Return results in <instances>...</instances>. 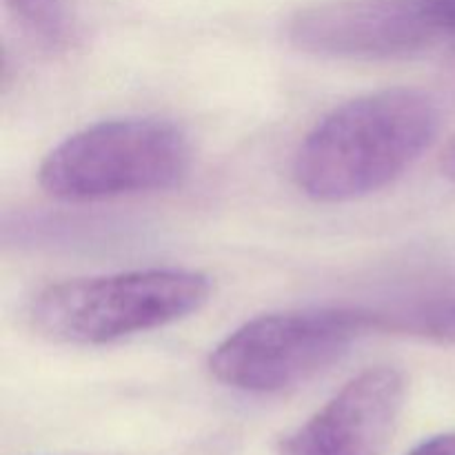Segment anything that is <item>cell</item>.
Instances as JSON below:
<instances>
[{"label":"cell","instance_id":"cell-1","mask_svg":"<svg viewBox=\"0 0 455 455\" xmlns=\"http://www.w3.org/2000/svg\"><path fill=\"white\" fill-rule=\"evenodd\" d=\"M438 127V105L425 92L367 93L307 133L293 158V180L315 203L364 198L403 176L434 145Z\"/></svg>","mask_w":455,"mask_h":455},{"label":"cell","instance_id":"cell-2","mask_svg":"<svg viewBox=\"0 0 455 455\" xmlns=\"http://www.w3.org/2000/svg\"><path fill=\"white\" fill-rule=\"evenodd\" d=\"M209 296L207 275L189 269L76 278L43 289L31 300L29 323L53 342L105 345L189 318Z\"/></svg>","mask_w":455,"mask_h":455},{"label":"cell","instance_id":"cell-3","mask_svg":"<svg viewBox=\"0 0 455 455\" xmlns=\"http://www.w3.org/2000/svg\"><path fill=\"white\" fill-rule=\"evenodd\" d=\"M191 149L176 124L120 118L92 124L47 154L38 172L49 196L71 203L173 189L189 173Z\"/></svg>","mask_w":455,"mask_h":455},{"label":"cell","instance_id":"cell-4","mask_svg":"<svg viewBox=\"0 0 455 455\" xmlns=\"http://www.w3.org/2000/svg\"><path fill=\"white\" fill-rule=\"evenodd\" d=\"M380 331L373 309L323 307L253 318L213 349L218 382L247 394H278L336 364L358 338Z\"/></svg>","mask_w":455,"mask_h":455},{"label":"cell","instance_id":"cell-5","mask_svg":"<svg viewBox=\"0 0 455 455\" xmlns=\"http://www.w3.org/2000/svg\"><path fill=\"white\" fill-rule=\"evenodd\" d=\"M289 40L305 53L389 60L455 40V0H336L298 12Z\"/></svg>","mask_w":455,"mask_h":455},{"label":"cell","instance_id":"cell-6","mask_svg":"<svg viewBox=\"0 0 455 455\" xmlns=\"http://www.w3.org/2000/svg\"><path fill=\"white\" fill-rule=\"evenodd\" d=\"M404 391L398 369H367L283 438L278 455H382L398 427Z\"/></svg>","mask_w":455,"mask_h":455},{"label":"cell","instance_id":"cell-7","mask_svg":"<svg viewBox=\"0 0 455 455\" xmlns=\"http://www.w3.org/2000/svg\"><path fill=\"white\" fill-rule=\"evenodd\" d=\"M376 318L380 331L411 333L455 345V289L418 298L398 309L376 311Z\"/></svg>","mask_w":455,"mask_h":455},{"label":"cell","instance_id":"cell-8","mask_svg":"<svg viewBox=\"0 0 455 455\" xmlns=\"http://www.w3.org/2000/svg\"><path fill=\"white\" fill-rule=\"evenodd\" d=\"M7 4L40 43H62L67 31L62 0H7Z\"/></svg>","mask_w":455,"mask_h":455},{"label":"cell","instance_id":"cell-9","mask_svg":"<svg viewBox=\"0 0 455 455\" xmlns=\"http://www.w3.org/2000/svg\"><path fill=\"white\" fill-rule=\"evenodd\" d=\"M407 455H455V434H443L425 440Z\"/></svg>","mask_w":455,"mask_h":455},{"label":"cell","instance_id":"cell-10","mask_svg":"<svg viewBox=\"0 0 455 455\" xmlns=\"http://www.w3.org/2000/svg\"><path fill=\"white\" fill-rule=\"evenodd\" d=\"M440 167H443L444 176H447L451 182H455V138L451 142H449L447 149H444L443 163H440Z\"/></svg>","mask_w":455,"mask_h":455}]
</instances>
